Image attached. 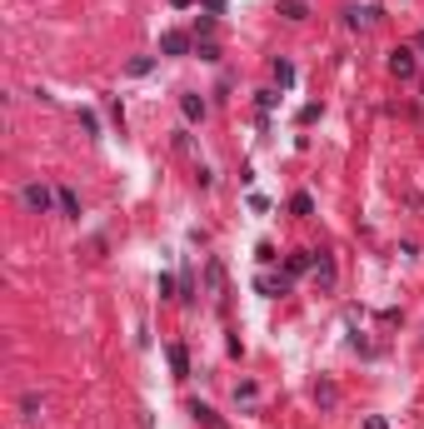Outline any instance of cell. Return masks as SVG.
Instances as JSON below:
<instances>
[{"label":"cell","mask_w":424,"mask_h":429,"mask_svg":"<svg viewBox=\"0 0 424 429\" xmlns=\"http://www.w3.org/2000/svg\"><path fill=\"white\" fill-rule=\"evenodd\" d=\"M280 15H285V20H305V15H310V10H305V6H300V0H285V6H280Z\"/></svg>","instance_id":"9a60e30c"},{"label":"cell","mask_w":424,"mask_h":429,"mask_svg":"<svg viewBox=\"0 0 424 429\" xmlns=\"http://www.w3.org/2000/svg\"><path fill=\"white\" fill-rule=\"evenodd\" d=\"M180 110H185V120H205V110H210V105H205L200 95H180Z\"/></svg>","instance_id":"30bf717a"},{"label":"cell","mask_w":424,"mask_h":429,"mask_svg":"<svg viewBox=\"0 0 424 429\" xmlns=\"http://www.w3.org/2000/svg\"><path fill=\"white\" fill-rule=\"evenodd\" d=\"M274 80H280V90L294 85V66H290V60H274Z\"/></svg>","instance_id":"7c38bea8"},{"label":"cell","mask_w":424,"mask_h":429,"mask_svg":"<svg viewBox=\"0 0 424 429\" xmlns=\"http://www.w3.org/2000/svg\"><path fill=\"white\" fill-rule=\"evenodd\" d=\"M274 100H280V95H274V90H260V95H254V105H260V110H265V115L274 110Z\"/></svg>","instance_id":"ac0fdd59"},{"label":"cell","mask_w":424,"mask_h":429,"mask_svg":"<svg viewBox=\"0 0 424 429\" xmlns=\"http://www.w3.org/2000/svg\"><path fill=\"white\" fill-rule=\"evenodd\" d=\"M390 70H394L399 80H410V75H414V46H394V50H390Z\"/></svg>","instance_id":"7a4b0ae2"},{"label":"cell","mask_w":424,"mask_h":429,"mask_svg":"<svg viewBox=\"0 0 424 429\" xmlns=\"http://www.w3.org/2000/svg\"><path fill=\"white\" fill-rule=\"evenodd\" d=\"M374 20H379V10H374V6H365V10L350 6V10H345V26H350V30H365V26H374Z\"/></svg>","instance_id":"277c9868"},{"label":"cell","mask_w":424,"mask_h":429,"mask_svg":"<svg viewBox=\"0 0 424 429\" xmlns=\"http://www.w3.org/2000/svg\"><path fill=\"white\" fill-rule=\"evenodd\" d=\"M290 210H294V214H314V200H310V195H305V190H300V195H294V200H290Z\"/></svg>","instance_id":"2e32d148"},{"label":"cell","mask_w":424,"mask_h":429,"mask_svg":"<svg viewBox=\"0 0 424 429\" xmlns=\"http://www.w3.org/2000/svg\"><path fill=\"white\" fill-rule=\"evenodd\" d=\"M55 200H60V214L80 220V195H75V190H65V185H60V190H55Z\"/></svg>","instance_id":"9c48e42d"},{"label":"cell","mask_w":424,"mask_h":429,"mask_svg":"<svg viewBox=\"0 0 424 429\" xmlns=\"http://www.w3.org/2000/svg\"><path fill=\"white\" fill-rule=\"evenodd\" d=\"M165 355H170V370H175V379H190V350H185V345H170Z\"/></svg>","instance_id":"52a82bcc"},{"label":"cell","mask_w":424,"mask_h":429,"mask_svg":"<svg viewBox=\"0 0 424 429\" xmlns=\"http://www.w3.org/2000/svg\"><path fill=\"white\" fill-rule=\"evenodd\" d=\"M150 66H155L150 55H135V60H130V75H150Z\"/></svg>","instance_id":"e0dca14e"},{"label":"cell","mask_w":424,"mask_h":429,"mask_svg":"<svg viewBox=\"0 0 424 429\" xmlns=\"http://www.w3.org/2000/svg\"><path fill=\"white\" fill-rule=\"evenodd\" d=\"M414 50H424V30H419V35H414Z\"/></svg>","instance_id":"ffe728a7"},{"label":"cell","mask_w":424,"mask_h":429,"mask_svg":"<svg viewBox=\"0 0 424 429\" xmlns=\"http://www.w3.org/2000/svg\"><path fill=\"white\" fill-rule=\"evenodd\" d=\"M210 290H215V295L225 299V270H220L215 260H210Z\"/></svg>","instance_id":"5bb4252c"},{"label":"cell","mask_w":424,"mask_h":429,"mask_svg":"<svg viewBox=\"0 0 424 429\" xmlns=\"http://www.w3.org/2000/svg\"><path fill=\"white\" fill-rule=\"evenodd\" d=\"M190 415H195V424H200V429H230V424H225L215 410H210V404H200V399L190 404Z\"/></svg>","instance_id":"5b68a950"},{"label":"cell","mask_w":424,"mask_h":429,"mask_svg":"<svg viewBox=\"0 0 424 429\" xmlns=\"http://www.w3.org/2000/svg\"><path fill=\"white\" fill-rule=\"evenodd\" d=\"M160 50H165V55H185V50H190V35H185V30H165Z\"/></svg>","instance_id":"ba28073f"},{"label":"cell","mask_w":424,"mask_h":429,"mask_svg":"<svg viewBox=\"0 0 424 429\" xmlns=\"http://www.w3.org/2000/svg\"><path fill=\"white\" fill-rule=\"evenodd\" d=\"M20 205H26L30 214H50V205H60V200H55V190H50V185L30 180V185H20Z\"/></svg>","instance_id":"6da1fadb"},{"label":"cell","mask_w":424,"mask_h":429,"mask_svg":"<svg viewBox=\"0 0 424 429\" xmlns=\"http://www.w3.org/2000/svg\"><path fill=\"white\" fill-rule=\"evenodd\" d=\"M314 280H320L325 290L334 285V260H330V250H314Z\"/></svg>","instance_id":"8992f818"},{"label":"cell","mask_w":424,"mask_h":429,"mask_svg":"<svg viewBox=\"0 0 424 429\" xmlns=\"http://www.w3.org/2000/svg\"><path fill=\"white\" fill-rule=\"evenodd\" d=\"M195 55H200V60H210V66H215V60H220V46H215V40H205V46L195 40Z\"/></svg>","instance_id":"4fadbf2b"},{"label":"cell","mask_w":424,"mask_h":429,"mask_svg":"<svg viewBox=\"0 0 424 429\" xmlns=\"http://www.w3.org/2000/svg\"><path fill=\"white\" fill-rule=\"evenodd\" d=\"M305 270H314V250H294L290 260H285V275H290V280H300Z\"/></svg>","instance_id":"3957f363"},{"label":"cell","mask_w":424,"mask_h":429,"mask_svg":"<svg viewBox=\"0 0 424 429\" xmlns=\"http://www.w3.org/2000/svg\"><path fill=\"white\" fill-rule=\"evenodd\" d=\"M20 415H26V419H40V395H35V390L20 395Z\"/></svg>","instance_id":"8fae6325"},{"label":"cell","mask_w":424,"mask_h":429,"mask_svg":"<svg viewBox=\"0 0 424 429\" xmlns=\"http://www.w3.org/2000/svg\"><path fill=\"white\" fill-rule=\"evenodd\" d=\"M365 429H390V424H385V419H370V424H365Z\"/></svg>","instance_id":"d6986e66"}]
</instances>
